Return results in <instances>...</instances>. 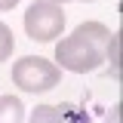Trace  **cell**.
Here are the masks:
<instances>
[{
  "instance_id": "ba28073f",
  "label": "cell",
  "mask_w": 123,
  "mask_h": 123,
  "mask_svg": "<svg viewBox=\"0 0 123 123\" xmlns=\"http://www.w3.org/2000/svg\"><path fill=\"white\" fill-rule=\"evenodd\" d=\"M120 114H123V108H120V105H114V108H111V114H108V120H105V123H120Z\"/></svg>"
},
{
  "instance_id": "8fae6325",
  "label": "cell",
  "mask_w": 123,
  "mask_h": 123,
  "mask_svg": "<svg viewBox=\"0 0 123 123\" xmlns=\"http://www.w3.org/2000/svg\"><path fill=\"white\" fill-rule=\"evenodd\" d=\"M80 3H95V0H80Z\"/></svg>"
},
{
  "instance_id": "5b68a950",
  "label": "cell",
  "mask_w": 123,
  "mask_h": 123,
  "mask_svg": "<svg viewBox=\"0 0 123 123\" xmlns=\"http://www.w3.org/2000/svg\"><path fill=\"white\" fill-rule=\"evenodd\" d=\"M0 123H25V105L15 95H0Z\"/></svg>"
},
{
  "instance_id": "52a82bcc",
  "label": "cell",
  "mask_w": 123,
  "mask_h": 123,
  "mask_svg": "<svg viewBox=\"0 0 123 123\" xmlns=\"http://www.w3.org/2000/svg\"><path fill=\"white\" fill-rule=\"evenodd\" d=\"M108 46H111V55H114V71H120V34H111V40H108Z\"/></svg>"
},
{
  "instance_id": "3957f363",
  "label": "cell",
  "mask_w": 123,
  "mask_h": 123,
  "mask_svg": "<svg viewBox=\"0 0 123 123\" xmlns=\"http://www.w3.org/2000/svg\"><path fill=\"white\" fill-rule=\"evenodd\" d=\"M25 31H28L31 40H37V43L55 40L62 31H65V12H62V6L52 3V0L31 3L28 12H25Z\"/></svg>"
},
{
  "instance_id": "30bf717a",
  "label": "cell",
  "mask_w": 123,
  "mask_h": 123,
  "mask_svg": "<svg viewBox=\"0 0 123 123\" xmlns=\"http://www.w3.org/2000/svg\"><path fill=\"white\" fill-rule=\"evenodd\" d=\"M52 3H59V6H62V3H68V0H52Z\"/></svg>"
},
{
  "instance_id": "8992f818",
  "label": "cell",
  "mask_w": 123,
  "mask_h": 123,
  "mask_svg": "<svg viewBox=\"0 0 123 123\" xmlns=\"http://www.w3.org/2000/svg\"><path fill=\"white\" fill-rule=\"evenodd\" d=\"M12 49H15V37H12V31H9V25H3V22H0V62L9 59V55H12Z\"/></svg>"
},
{
  "instance_id": "6da1fadb",
  "label": "cell",
  "mask_w": 123,
  "mask_h": 123,
  "mask_svg": "<svg viewBox=\"0 0 123 123\" xmlns=\"http://www.w3.org/2000/svg\"><path fill=\"white\" fill-rule=\"evenodd\" d=\"M108 40H111V31L102 22H83L65 40H59V46H55V65L65 68V71H74V74L95 71L105 62Z\"/></svg>"
},
{
  "instance_id": "9c48e42d",
  "label": "cell",
  "mask_w": 123,
  "mask_h": 123,
  "mask_svg": "<svg viewBox=\"0 0 123 123\" xmlns=\"http://www.w3.org/2000/svg\"><path fill=\"white\" fill-rule=\"evenodd\" d=\"M18 0H0V9H15Z\"/></svg>"
},
{
  "instance_id": "7a4b0ae2",
  "label": "cell",
  "mask_w": 123,
  "mask_h": 123,
  "mask_svg": "<svg viewBox=\"0 0 123 123\" xmlns=\"http://www.w3.org/2000/svg\"><path fill=\"white\" fill-rule=\"evenodd\" d=\"M59 80H62V68L40 55H22L12 65V83L22 92H46L59 86Z\"/></svg>"
},
{
  "instance_id": "277c9868",
  "label": "cell",
  "mask_w": 123,
  "mask_h": 123,
  "mask_svg": "<svg viewBox=\"0 0 123 123\" xmlns=\"http://www.w3.org/2000/svg\"><path fill=\"white\" fill-rule=\"evenodd\" d=\"M28 123H92L83 105H37L31 111Z\"/></svg>"
}]
</instances>
